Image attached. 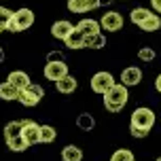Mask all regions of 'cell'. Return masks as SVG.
I'll return each mask as SVG.
<instances>
[{
	"instance_id": "cell-18",
	"label": "cell",
	"mask_w": 161,
	"mask_h": 161,
	"mask_svg": "<svg viewBox=\"0 0 161 161\" xmlns=\"http://www.w3.org/2000/svg\"><path fill=\"white\" fill-rule=\"evenodd\" d=\"M62 161H83V151H80L79 146H74V144L64 146V151H62Z\"/></svg>"
},
{
	"instance_id": "cell-22",
	"label": "cell",
	"mask_w": 161,
	"mask_h": 161,
	"mask_svg": "<svg viewBox=\"0 0 161 161\" xmlns=\"http://www.w3.org/2000/svg\"><path fill=\"white\" fill-rule=\"evenodd\" d=\"M138 28H140V30H144V32H157V30L161 28V17L153 13V15L148 17L146 21H142V24L138 25Z\"/></svg>"
},
{
	"instance_id": "cell-27",
	"label": "cell",
	"mask_w": 161,
	"mask_h": 161,
	"mask_svg": "<svg viewBox=\"0 0 161 161\" xmlns=\"http://www.w3.org/2000/svg\"><path fill=\"white\" fill-rule=\"evenodd\" d=\"M129 134H131L134 138H146V136H148V129L136 127V125H129Z\"/></svg>"
},
{
	"instance_id": "cell-16",
	"label": "cell",
	"mask_w": 161,
	"mask_h": 161,
	"mask_svg": "<svg viewBox=\"0 0 161 161\" xmlns=\"http://www.w3.org/2000/svg\"><path fill=\"white\" fill-rule=\"evenodd\" d=\"M7 80L11 83V85H15L17 89H25L30 83H32V80H30V76H28L25 72H21V70H13V72L8 74Z\"/></svg>"
},
{
	"instance_id": "cell-14",
	"label": "cell",
	"mask_w": 161,
	"mask_h": 161,
	"mask_svg": "<svg viewBox=\"0 0 161 161\" xmlns=\"http://www.w3.org/2000/svg\"><path fill=\"white\" fill-rule=\"evenodd\" d=\"M76 28H79L85 36H91V34H100L102 32V25H100V21H96V19H80L79 24H76Z\"/></svg>"
},
{
	"instance_id": "cell-21",
	"label": "cell",
	"mask_w": 161,
	"mask_h": 161,
	"mask_svg": "<svg viewBox=\"0 0 161 161\" xmlns=\"http://www.w3.org/2000/svg\"><path fill=\"white\" fill-rule=\"evenodd\" d=\"M151 15H153V11H148V8H144V7H138V8H134V11L129 13V19H131L136 25H140L142 21H146Z\"/></svg>"
},
{
	"instance_id": "cell-30",
	"label": "cell",
	"mask_w": 161,
	"mask_h": 161,
	"mask_svg": "<svg viewBox=\"0 0 161 161\" xmlns=\"http://www.w3.org/2000/svg\"><path fill=\"white\" fill-rule=\"evenodd\" d=\"M155 89H157V91L161 93V74L157 76V79H155Z\"/></svg>"
},
{
	"instance_id": "cell-3",
	"label": "cell",
	"mask_w": 161,
	"mask_h": 161,
	"mask_svg": "<svg viewBox=\"0 0 161 161\" xmlns=\"http://www.w3.org/2000/svg\"><path fill=\"white\" fill-rule=\"evenodd\" d=\"M45 97V89H42V85H36V83H30L25 89H21L19 91V100L17 102H21L24 106H28V108H32V106H36Z\"/></svg>"
},
{
	"instance_id": "cell-28",
	"label": "cell",
	"mask_w": 161,
	"mask_h": 161,
	"mask_svg": "<svg viewBox=\"0 0 161 161\" xmlns=\"http://www.w3.org/2000/svg\"><path fill=\"white\" fill-rule=\"evenodd\" d=\"M47 62H64V53L62 51H51V53H47Z\"/></svg>"
},
{
	"instance_id": "cell-34",
	"label": "cell",
	"mask_w": 161,
	"mask_h": 161,
	"mask_svg": "<svg viewBox=\"0 0 161 161\" xmlns=\"http://www.w3.org/2000/svg\"><path fill=\"white\" fill-rule=\"evenodd\" d=\"M157 161H161V157H159V159H157Z\"/></svg>"
},
{
	"instance_id": "cell-11",
	"label": "cell",
	"mask_w": 161,
	"mask_h": 161,
	"mask_svg": "<svg viewBox=\"0 0 161 161\" xmlns=\"http://www.w3.org/2000/svg\"><path fill=\"white\" fill-rule=\"evenodd\" d=\"M74 30V25L70 24V21H66V19H59V21H55V24L51 25V36L57 40H66L68 38V34Z\"/></svg>"
},
{
	"instance_id": "cell-25",
	"label": "cell",
	"mask_w": 161,
	"mask_h": 161,
	"mask_svg": "<svg viewBox=\"0 0 161 161\" xmlns=\"http://www.w3.org/2000/svg\"><path fill=\"white\" fill-rule=\"evenodd\" d=\"M138 57H140L142 62H153L155 57H157V53H155L151 47H142L140 51H138Z\"/></svg>"
},
{
	"instance_id": "cell-32",
	"label": "cell",
	"mask_w": 161,
	"mask_h": 161,
	"mask_svg": "<svg viewBox=\"0 0 161 161\" xmlns=\"http://www.w3.org/2000/svg\"><path fill=\"white\" fill-rule=\"evenodd\" d=\"M113 0H100V7H104V4H110Z\"/></svg>"
},
{
	"instance_id": "cell-8",
	"label": "cell",
	"mask_w": 161,
	"mask_h": 161,
	"mask_svg": "<svg viewBox=\"0 0 161 161\" xmlns=\"http://www.w3.org/2000/svg\"><path fill=\"white\" fill-rule=\"evenodd\" d=\"M21 136L25 138L28 146L32 144H40V125L34 121H24V129H21Z\"/></svg>"
},
{
	"instance_id": "cell-9",
	"label": "cell",
	"mask_w": 161,
	"mask_h": 161,
	"mask_svg": "<svg viewBox=\"0 0 161 161\" xmlns=\"http://www.w3.org/2000/svg\"><path fill=\"white\" fill-rule=\"evenodd\" d=\"M142 80V70L138 68V66H127V68H123V72H121V83L125 85V87H134Z\"/></svg>"
},
{
	"instance_id": "cell-7",
	"label": "cell",
	"mask_w": 161,
	"mask_h": 161,
	"mask_svg": "<svg viewBox=\"0 0 161 161\" xmlns=\"http://www.w3.org/2000/svg\"><path fill=\"white\" fill-rule=\"evenodd\" d=\"M66 74H68V64L66 62H47V66H45V76L53 83H57Z\"/></svg>"
},
{
	"instance_id": "cell-35",
	"label": "cell",
	"mask_w": 161,
	"mask_h": 161,
	"mask_svg": "<svg viewBox=\"0 0 161 161\" xmlns=\"http://www.w3.org/2000/svg\"><path fill=\"white\" fill-rule=\"evenodd\" d=\"M134 161H136V159H134Z\"/></svg>"
},
{
	"instance_id": "cell-33",
	"label": "cell",
	"mask_w": 161,
	"mask_h": 161,
	"mask_svg": "<svg viewBox=\"0 0 161 161\" xmlns=\"http://www.w3.org/2000/svg\"><path fill=\"white\" fill-rule=\"evenodd\" d=\"M4 30H7V28H4V25H0V34H2V32H4Z\"/></svg>"
},
{
	"instance_id": "cell-4",
	"label": "cell",
	"mask_w": 161,
	"mask_h": 161,
	"mask_svg": "<svg viewBox=\"0 0 161 161\" xmlns=\"http://www.w3.org/2000/svg\"><path fill=\"white\" fill-rule=\"evenodd\" d=\"M155 113L151 110V108H146V106H140V108H136L134 113H131V125H136V127H142V129H153L155 125Z\"/></svg>"
},
{
	"instance_id": "cell-2",
	"label": "cell",
	"mask_w": 161,
	"mask_h": 161,
	"mask_svg": "<svg viewBox=\"0 0 161 161\" xmlns=\"http://www.w3.org/2000/svg\"><path fill=\"white\" fill-rule=\"evenodd\" d=\"M32 24H34V11L24 7V8L13 11V17L8 21L7 30L8 32H25L28 28H32Z\"/></svg>"
},
{
	"instance_id": "cell-6",
	"label": "cell",
	"mask_w": 161,
	"mask_h": 161,
	"mask_svg": "<svg viewBox=\"0 0 161 161\" xmlns=\"http://www.w3.org/2000/svg\"><path fill=\"white\" fill-rule=\"evenodd\" d=\"M100 25H102V30H106V32H117V30L123 28V15H121L119 11H108V13L102 15Z\"/></svg>"
},
{
	"instance_id": "cell-31",
	"label": "cell",
	"mask_w": 161,
	"mask_h": 161,
	"mask_svg": "<svg viewBox=\"0 0 161 161\" xmlns=\"http://www.w3.org/2000/svg\"><path fill=\"white\" fill-rule=\"evenodd\" d=\"M2 62H4V49L0 47V64H2Z\"/></svg>"
},
{
	"instance_id": "cell-1",
	"label": "cell",
	"mask_w": 161,
	"mask_h": 161,
	"mask_svg": "<svg viewBox=\"0 0 161 161\" xmlns=\"http://www.w3.org/2000/svg\"><path fill=\"white\" fill-rule=\"evenodd\" d=\"M127 100H129V91H127V87H125L123 83H121V85L114 83L113 87L102 96L104 108L108 110V113H119V110H123V106L127 104Z\"/></svg>"
},
{
	"instance_id": "cell-24",
	"label": "cell",
	"mask_w": 161,
	"mask_h": 161,
	"mask_svg": "<svg viewBox=\"0 0 161 161\" xmlns=\"http://www.w3.org/2000/svg\"><path fill=\"white\" fill-rule=\"evenodd\" d=\"M110 161H134V153L129 151V148H119V151H114Z\"/></svg>"
},
{
	"instance_id": "cell-19",
	"label": "cell",
	"mask_w": 161,
	"mask_h": 161,
	"mask_svg": "<svg viewBox=\"0 0 161 161\" xmlns=\"http://www.w3.org/2000/svg\"><path fill=\"white\" fill-rule=\"evenodd\" d=\"M21 129H24V121H11L4 125V140L21 136Z\"/></svg>"
},
{
	"instance_id": "cell-23",
	"label": "cell",
	"mask_w": 161,
	"mask_h": 161,
	"mask_svg": "<svg viewBox=\"0 0 161 161\" xmlns=\"http://www.w3.org/2000/svg\"><path fill=\"white\" fill-rule=\"evenodd\" d=\"M55 138H57L55 127H51V125H40V142H42V144H51Z\"/></svg>"
},
{
	"instance_id": "cell-20",
	"label": "cell",
	"mask_w": 161,
	"mask_h": 161,
	"mask_svg": "<svg viewBox=\"0 0 161 161\" xmlns=\"http://www.w3.org/2000/svg\"><path fill=\"white\" fill-rule=\"evenodd\" d=\"M76 127L83 129V131H91V129L96 127V119H93V114L89 113H83L76 117Z\"/></svg>"
},
{
	"instance_id": "cell-17",
	"label": "cell",
	"mask_w": 161,
	"mask_h": 161,
	"mask_svg": "<svg viewBox=\"0 0 161 161\" xmlns=\"http://www.w3.org/2000/svg\"><path fill=\"white\" fill-rule=\"evenodd\" d=\"M85 47L91 49V51H100V49L106 47V36L102 32L100 34H91V36H85Z\"/></svg>"
},
{
	"instance_id": "cell-29",
	"label": "cell",
	"mask_w": 161,
	"mask_h": 161,
	"mask_svg": "<svg viewBox=\"0 0 161 161\" xmlns=\"http://www.w3.org/2000/svg\"><path fill=\"white\" fill-rule=\"evenodd\" d=\"M151 7H153L157 13H161V0H151Z\"/></svg>"
},
{
	"instance_id": "cell-5",
	"label": "cell",
	"mask_w": 161,
	"mask_h": 161,
	"mask_svg": "<svg viewBox=\"0 0 161 161\" xmlns=\"http://www.w3.org/2000/svg\"><path fill=\"white\" fill-rule=\"evenodd\" d=\"M114 85V76L110 72H96L91 76V91L93 93H100V96H104L108 89Z\"/></svg>"
},
{
	"instance_id": "cell-12",
	"label": "cell",
	"mask_w": 161,
	"mask_h": 161,
	"mask_svg": "<svg viewBox=\"0 0 161 161\" xmlns=\"http://www.w3.org/2000/svg\"><path fill=\"white\" fill-rule=\"evenodd\" d=\"M19 91H21V89H17L15 85H11L8 80L0 83V100H4V102H15V100H19Z\"/></svg>"
},
{
	"instance_id": "cell-15",
	"label": "cell",
	"mask_w": 161,
	"mask_h": 161,
	"mask_svg": "<svg viewBox=\"0 0 161 161\" xmlns=\"http://www.w3.org/2000/svg\"><path fill=\"white\" fill-rule=\"evenodd\" d=\"M64 42H66V47H68V49H83V47H85V34L80 32L79 28H74L72 32L68 34V38H66Z\"/></svg>"
},
{
	"instance_id": "cell-13",
	"label": "cell",
	"mask_w": 161,
	"mask_h": 161,
	"mask_svg": "<svg viewBox=\"0 0 161 161\" xmlns=\"http://www.w3.org/2000/svg\"><path fill=\"white\" fill-rule=\"evenodd\" d=\"M76 87H79V83H76V79L74 76H70V74H66V76H62V79L55 83V89L59 91V93H72V91H76Z\"/></svg>"
},
{
	"instance_id": "cell-26",
	"label": "cell",
	"mask_w": 161,
	"mask_h": 161,
	"mask_svg": "<svg viewBox=\"0 0 161 161\" xmlns=\"http://www.w3.org/2000/svg\"><path fill=\"white\" fill-rule=\"evenodd\" d=\"M11 17H13V11H8L7 7H0V25L7 28L8 21H11Z\"/></svg>"
},
{
	"instance_id": "cell-10",
	"label": "cell",
	"mask_w": 161,
	"mask_h": 161,
	"mask_svg": "<svg viewBox=\"0 0 161 161\" xmlns=\"http://www.w3.org/2000/svg\"><path fill=\"white\" fill-rule=\"evenodd\" d=\"M100 7V0H68L70 13H89Z\"/></svg>"
}]
</instances>
